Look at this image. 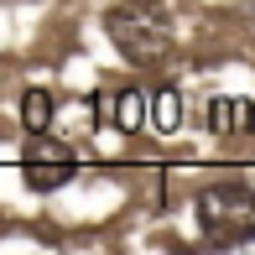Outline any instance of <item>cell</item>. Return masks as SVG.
<instances>
[{
  "mask_svg": "<svg viewBox=\"0 0 255 255\" xmlns=\"http://www.w3.org/2000/svg\"><path fill=\"white\" fill-rule=\"evenodd\" d=\"M146 115H151V110H146V94L130 89V84L99 89V94H94V120L104 125V130H135Z\"/></svg>",
  "mask_w": 255,
  "mask_h": 255,
  "instance_id": "obj_4",
  "label": "cell"
},
{
  "mask_svg": "<svg viewBox=\"0 0 255 255\" xmlns=\"http://www.w3.org/2000/svg\"><path fill=\"white\" fill-rule=\"evenodd\" d=\"M250 110H255V99H229V94H219V99H208L203 125H208L214 135H250Z\"/></svg>",
  "mask_w": 255,
  "mask_h": 255,
  "instance_id": "obj_5",
  "label": "cell"
},
{
  "mask_svg": "<svg viewBox=\"0 0 255 255\" xmlns=\"http://www.w3.org/2000/svg\"><path fill=\"white\" fill-rule=\"evenodd\" d=\"M250 135H255V110H250Z\"/></svg>",
  "mask_w": 255,
  "mask_h": 255,
  "instance_id": "obj_8",
  "label": "cell"
},
{
  "mask_svg": "<svg viewBox=\"0 0 255 255\" xmlns=\"http://www.w3.org/2000/svg\"><path fill=\"white\" fill-rule=\"evenodd\" d=\"M16 115H21V130H26V135L52 130V120H57V94H52V89H26L21 104H16Z\"/></svg>",
  "mask_w": 255,
  "mask_h": 255,
  "instance_id": "obj_6",
  "label": "cell"
},
{
  "mask_svg": "<svg viewBox=\"0 0 255 255\" xmlns=\"http://www.w3.org/2000/svg\"><path fill=\"white\" fill-rule=\"evenodd\" d=\"M104 37L115 42V52L130 68H161L172 52V10L161 0H120L104 10Z\"/></svg>",
  "mask_w": 255,
  "mask_h": 255,
  "instance_id": "obj_1",
  "label": "cell"
},
{
  "mask_svg": "<svg viewBox=\"0 0 255 255\" xmlns=\"http://www.w3.org/2000/svg\"><path fill=\"white\" fill-rule=\"evenodd\" d=\"M198 235L214 250H240L255 240V188L250 182H208L198 193Z\"/></svg>",
  "mask_w": 255,
  "mask_h": 255,
  "instance_id": "obj_2",
  "label": "cell"
},
{
  "mask_svg": "<svg viewBox=\"0 0 255 255\" xmlns=\"http://www.w3.org/2000/svg\"><path fill=\"white\" fill-rule=\"evenodd\" d=\"M73 177H78V151L68 141H57L52 130L26 135V146H21V182L31 193H57Z\"/></svg>",
  "mask_w": 255,
  "mask_h": 255,
  "instance_id": "obj_3",
  "label": "cell"
},
{
  "mask_svg": "<svg viewBox=\"0 0 255 255\" xmlns=\"http://www.w3.org/2000/svg\"><path fill=\"white\" fill-rule=\"evenodd\" d=\"M245 5H250V16H255V0H245Z\"/></svg>",
  "mask_w": 255,
  "mask_h": 255,
  "instance_id": "obj_9",
  "label": "cell"
},
{
  "mask_svg": "<svg viewBox=\"0 0 255 255\" xmlns=\"http://www.w3.org/2000/svg\"><path fill=\"white\" fill-rule=\"evenodd\" d=\"M177 89H156V94H151V125H156V130H177V125H182V110H177Z\"/></svg>",
  "mask_w": 255,
  "mask_h": 255,
  "instance_id": "obj_7",
  "label": "cell"
}]
</instances>
